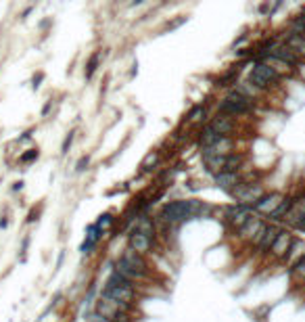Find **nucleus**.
<instances>
[{"label": "nucleus", "instance_id": "1", "mask_svg": "<svg viewBox=\"0 0 305 322\" xmlns=\"http://www.w3.org/2000/svg\"><path fill=\"white\" fill-rule=\"evenodd\" d=\"M209 207L203 201L197 199H178V201H169L161 207L159 218L165 224H180V222H186L193 218H199L203 213H207Z\"/></svg>", "mask_w": 305, "mask_h": 322}, {"label": "nucleus", "instance_id": "2", "mask_svg": "<svg viewBox=\"0 0 305 322\" xmlns=\"http://www.w3.org/2000/svg\"><path fill=\"white\" fill-rule=\"evenodd\" d=\"M242 155L230 153V155H211V157H203V164L207 168V172L216 174H224V172H238L242 168Z\"/></svg>", "mask_w": 305, "mask_h": 322}, {"label": "nucleus", "instance_id": "3", "mask_svg": "<svg viewBox=\"0 0 305 322\" xmlns=\"http://www.w3.org/2000/svg\"><path fill=\"white\" fill-rule=\"evenodd\" d=\"M253 107H255V101H251V99H247V96H242V94H238V92H228V96L220 103V107H218V113H222V115H228V117H232V115H245V113H249V111H253Z\"/></svg>", "mask_w": 305, "mask_h": 322}, {"label": "nucleus", "instance_id": "4", "mask_svg": "<svg viewBox=\"0 0 305 322\" xmlns=\"http://www.w3.org/2000/svg\"><path fill=\"white\" fill-rule=\"evenodd\" d=\"M249 82L259 90H268L270 86H276L280 82V74L272 65H268V63L257 61L251 69V74H249Z\"/></svg>", "mask_w": 305, "mask_h": 322}, {"label": "nucleus", "instance_id": "5", "mask_svg": "<svg viewBox=\"0 0 305 322\" xmlns=\"http://www.w3.org/2000/svg\"><path fill=\"white\" fill-rule=\"evenodd\" d=\"M232 195H234V199H236L238 205H245V207H251L253 209V205L265 195V192H263L261 184H253V182H245V180H242V184L232 190Z\"/></svg>", "mask_w": 305, "mask_h": 322}, {"label": "nucleus", "instance_id": "6", "mask_svg": "<svg viewBox=\"0 0 305 322\" xmlns=\"http://www.w3.org/2000/svg\"><path fill=\"white\" fill-rule=\"evenodd\" d=\"M263 228H265V222L261 220V218H257V216H251L242 226L236 230V237L240 239V241H247V243H251V245H259V241H261V237H263Z\"/></svg>", "mask_w": 305, "mask_h": 322}, {"label": "nucleus", "instance_id": "7", "mask_svg": "<svg viewBox=\"0 0 305 322\" xmlns=\"http://www.w3.org/2000/svg\"><path fill=\"white\" fill-rule=\"evenodd\" d=\"M103 295L113 299V301H119V303H124V306H134L136 299H138V293H136V289L132 287H121V284H105L103 289Z\"/></svg>", "mask_w": 305, "mask_h": 322}, {"label": "nucleus", "instance_id": "8", "mask_svg": "<svg viewBox=\"0 0 305 322\" xmlns=\"http://www.w3.org/2000/svg\"><path fill=\"white\" fill-rule=\"evenodd\" d=\"M253 216V209L251 207H245V205H230V207H226V211H224V220H226V224L228 226H232V228H240L242 224H245L249 218Z\"/></svg>", "mask_w": 305, "mask_h": 322}, {"label": "nucleus", "instance_id": "9", "mask_svg": "<svg viewBox=\"0 0 305 322\" xmlns=\"http://www.w3.org/2000/svg\"><path fill=\"white\" fill-rule=\"evenodd\" d=\"M130 312H132L130 306H124V303H119V301H113V299H109V297H105V295H101V299L97 301V314H101V316H105V318H109V320H113L117 314H130Z\"/></svg>", "mask_w": 305, "mask_h": 322}, {"label": "nucleus", "instance_id": "10", "mask_svg": "<svg viewBox=\"0 0 305 322\" xmlns=\"http://www.w3.org/2000/svg\"><path fill=\"white\" fill-rule=\"evenodd\" d=\"M284 197H287V195H282V192H270V195H263V197L253 205V211L272 218L274 211H276V209L280 207V203L284 201Z\"/></svg>", "mask_w": 305, "mask_h": 322}, {"label": "nucleus", "instance_id": "11", "mask_svg": "<svg viewBox=\"0 0 305 322\" xmlns=\"http://www.w3.org/2000/svg\"><path fill=\"white\" fill-rule=\"evenodd\" d=\"M293 243H295L293 235L289 230H280L276 241H274V245H272V249H270V255L276 257V260H287V255H289Z\"/></svg>", "mask_w": 305, "mask_h": 322}, {"label": "nucleus", "instance_id": "12", "mask_svg": "<svg viewBox=\"0 0 305 322\" xmlns=\"http://www.w3.org/2000/svg\"><path fill=\"white\" fill-rule=\"evenodd\" d=\"M207 130L209 132H213V134H218V136H224V138H230V134L234 132V121H232V117H228V115H222V113H218L216 117H213L207 126Z\"/></svg>", "mask_w": 305, "mask_h": 322}, {"label": "nucleus", "instance_id": "13", "mask_svg": "<svg viewBox=\"0 0 305 322\" xmlns=\"http://www.w3.org/2000/svg\"><path fill=\"white\" fill-rule=\"evenodd\" d=\"M270 57H274V59H276V61H280V63H284V65L287 67H297L299 65V63H301V59L282 42V44H276V46H272L270 48V52H268Z\"/></svg>", "mask_w": 305, "mask_h": 322}, {"label": "nucleus", "instance_id": "14", "mask_svg": "<svg viewBox=\"0 0 305 322\" xmlns=\"http://www.w3.org/2000/svg\"><path fill=\"white\" fill-rule=\"evenodd\" d=\"M119 262H124V264L130 266L132 270L142 272V274L148 276V270H150V268H148V262L144 260V255H140V253H136V251H132V249H126L124 253H121Z\"/></svg>", "mask_w": 305, "mask_h": 322}, {"label": "nucleus", "instance_id": "15", "mask_svg": "<svg viewBox=\"0 0 305 322\" xmlns=\"http://www.w3.org/2000/svg\"><path fill=\"white\" fill-rule=\"evenodd\" d=\"M303 220H305V195H301V197H295V199H293L291 209L287 211V216H284V220H282V222L293 224V226L297 228Z\"/></svg>", "mask_w": 305, "mask_h": 322}, {"label": "nucleus", "instance_id": "16", "mask_svg": "<svg viewBox=\"0 0 305 322\" xmlns=\"http://www.w3.org/2000/svg\"><path fill=\"white\" fill-rule=\"evenodd\" d=\"M128 249L136 251L140 255H146L153 249V239L146 237V235H142V232H138V230H132V235L128 239Z\"/></svg>", "mask_w": 305, "mask_h": 322}, {"label": "nucleus", "instance_id": "17", "mask_svg": "<svg viewBox=\"0 0 305 322\" xmlns=\"http://www.w3.org/2000/svg\"><path fill=\"white\" fill-rule=\"evenodd\" d=\"M213 182H216L220 188L232 192L236 186L242 184V176L238 172H224V174H216V176H213Z\"/></svg>", "mask_w": 305, "mask_h": 322}, {"label": "nucleus", "instance_id": "18", "mask_svg": "<svg viewBox=\"0 0 305 322\" xmlns=\"http://www.w3.org/2000/svg\"><path fill=\"white\" fill-rule=\"evenodd\" d=\"M234 149V142L232 138H220L209 147H203L201 149V155L203 157H211V155H230V151Z\"/></svg>", "mask_w": 305, "mask_h": 322}, {"label": "nucleus", "instance_id": "19", "mask_svg": "<svg viewBox=\"0 0 305 322\" xmlns=\"http://www.w3.org/2000/svg\"><path fill=\"white\" fill-rule=\"evenodd\" d=\"M278 232H280V228H278V226H274V224H265V228H263V237H261V241H259V245H257L259 253H270V249H272L274 241H276Z\"/></svg>", "mask_w": 305, "mask_h": 322}, {"label": "nucleus", "instance_id": "20", "mask_svg": "<svg viewBox=\"0 0 305 322\" xmlns=\"http://www.w3.org/2000/svg\"><path fill=\"white\" fill-rule=\"evenodd\" d=\"M284 44L299 57V59H305V31L303 34H297V31H293V34H289L284 38Z\"/></svg>", "mask_w": 305, "mask_h": 322}, {"label": "nucleus", "instance_id": "21", "mask_svg": "<svg viewBox=\"0 0 305 322\" xmlns=\"http://www.w3.org/2000/svg\"><path fill=\"white\" fill-rule=\"evenodd\" d=\"M103 237V230L101 228H97V224H92V226H88V235H86V241L82 243V251L84 253H88L90 249H92L97 243H99V239Z\"/></svg>", "mask_w": 305, "mask_h": 322}, {"label": "nucleus", "instance_id": "22", "mask_svg": "<svg viewBox=\"0 0 305 322\" xmlns=\"http://www.w3.org/2000/svg\"><path fill=\"white\" fill-rule=\"evenodd\" d=\"M289 276L295 284H305V257H301L299 262H295L289 268Z\"/></svg>", "mask_w": 305, "mask_h": 322}, {"label": "nucleus", "instance_id": "23", "mask_svg": "<svg viewBox=\"0 0 305 322\" xmlns=\"http://www.w3.org/2000/svg\"><path fill=\"white\" fill-rule=\"evenodd\" d=\"M134 230H138V232H142V235H146V237H150V239H155V224H153V220L146 218V216H142V218L136 222V228H134Z\"/></svg>", "mask_w": 305, "mask_h": 322}, {"label": "nucleus", "instance_id": "24", "mask_svg": "<svg viewBox=\"0 0 305 322\" xmlns=\"http://www.w3.org/2000/svg\"><path fill=\"white\" fill-rule=\"evenodd\" d=\"M159 166V151H150L146 157H144V161H142V172L146 174V172H153V170H155Z\"/></svg>", "mask_w": 305, "mask_h": 322}, {"label": "nucleus", "instance_id": "25", "mask_svg": "<svg viewBox=\"0 0 305 322\" xmlns=\"http://www.w3.org/2000/svg\"><path fill=\"white\" fill-rule=\"evenodd\" d=\"M205 117H207V107L205 105H197V107L190 109L186 121L188 123H199V121H205Z\"/></svg>", "mask_w": 305, "mask_h": 322}, {"label": "nucleus", "instance_id": "26", "mask_svg": "<svg viewBox=\"0 0 305 322\" xmlns=\"http://www.w3.org/2000/svg\"><path fill=\"white\" fill-rule=\"evenodd\" d=\"M113 224V216L111 213H103L101 218H99V222H97V228H101L103 232H105V228H109Z\"/></svg>", "mask_w": 305, "mask_h": 322}, {"label": "nucleus", "instance_id": "27", "mask_svg": "<svg viewBox=\"0 0 305 322\" xmlns=\"http://www.w3.org/2000/svg\"><path fill=\"white\" fill-rule=\"evenodd\" d=\"M99 59H101V55H94L92 59H90V63H88V69H86V78H88V80L94 76V71H97V67H99Z\"/></svg>", "mask_w": 305, "mask_h": 322}, {"label": "nucleus", "instance_id": "28", "mask_svg": "<svg viewBox=\"0 0 305 322\" xmlns=\"http://www.w3.org/2000/svg\"><path fill=\"white\" fill-rule=\"evenodd\" d=\"M34 159H38V149H32L29 153H23L21 155V164H27V161H34Z\"/></svg>", "mask_w": 305, "mask_h": 322}, {"label": "nucleus", "instance_id": "29", "mask_svg": "<svg viewBox=\"0 0 305 322\" xmlns=\"http://www.w3.org/2000/svg\"><path fill=\"white\" fill-rule=\"evenodd\" d=\"M71 142H73V132H69L67 136H65V140H63V147H61V153H67L69 151V147H71Z\"/></svg>", "mask_w": 305, "mask_h": 322}, {"label": "nucleus", "instance_id": "30", "mask_svg": "<svg viewBox=\"0 0 305 322\" xmlns=\"http://www.w3.org/2000/svg\"><path fill=\"white\" fill-rule=\"evenodd\" d=\"M88 164H90V159H88V157H82V159L78 161V166H75V170H78V172H84V170L88 168Z\"/></svg>", "mask_w": 305, "mask_h": 322}, {"label": "nucleus", "instance_id": "31", "mask_svg": "<svg viewBox=\"0 0 305 322\" xmlns=\"http://www.w3.org/2000/svg\"><path fill=\"white\" fill-rule=\"evenodd\" d=\"M90 322H111L109 318H105V316H101V314H92V316H90Z\"/></svg>", "mask_w": 305, "mask_h": 322}, {"label": "nucleus", "instance_id": "32", "mask_svg": "<svg viewBox=\"0 0 305 322\" xmlns=\"http://www.w3.org/2000/svg\"><path fill=\"white\" fill-rule=\"evenodd\" d=\"M21 188H23V182H17V184L13 186V190H21Z\"/></svg>", "mask_w": 305, "mask_h": 322}, {"label": "nucleus", "instance_id": "33", "mask_svg": "<svg viewBox=\"0 0 305 322\" xmlns=\"http://www.w3.org/2000/svg\"><path fill=\"white\" fill-rule=\"evenodd\" d=\"M303 291H305V284H303Z\"/></svg>", "mask_w": 305, "mask_h": 322}]
</instances>
